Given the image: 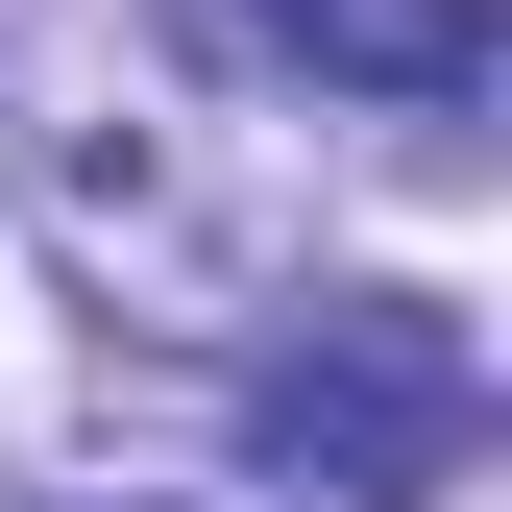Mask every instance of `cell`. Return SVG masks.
<instances>
[{"label": "cell", "mask_w": 512, "mask_h": 512, "mask_svg": "<svg viewBox=\"0 0 512 512\" xmlns=\"http://www.w3.org/2000/svg\"><path fill=\"white\" fill-rule=\"evenodd\" d=\"M244 439H269L317 512H439L464 439H488V342L439 293H317L269 342V391H244Z\"/></svg>", "instance_id": "6da1fadb"}, {"label": "cell", "mask_w": 512, "mask_h": 512, "mask_svg": "<svg viewBox=\"0 0 512 512\" xmlns=\"http://www.w3.org/2000/svg\"><path fill=\"white\" fill-rule=\"evenodd\" d=\"M269 25L317 49V74H342V98H488V0H269Z\"/></svg>", "instance_id": "7a4b0ae2"}]
</instances>
